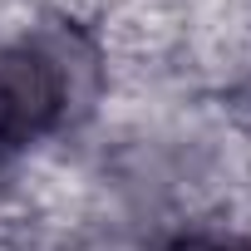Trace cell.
I'll return each mask as SVG.
<instances>
[{
    "label": "cell",
    "instance_id": "obj_1",
    "mask_svg": "<svg viewBox=\"0 0 251 251\" xmlns=\"http://www.w3.org/2000/svg\"><path fill=\"white\" fill-rule=\"evenodd\" d=\"M74 40L35 35L0 50V148H30L54 133L74 103Z\"/></svg>",
    "mask_w": 251,
    "mask_h": 251
},
{
    "label": "cell",
    "instance_id": "obj_2",
    "mask_svg": "<svg viewBox=\"0 0 251 251\" xmlns=\"http://www.w3.org/2000/svg\"><path fill=\"white\" fill-rule=\"evenodd\" d=\"M173 251H251V246H241V241H177Z\"/></svg>",
    "mask_w": 251,
    "mask_h": 251
}]
</instances>
